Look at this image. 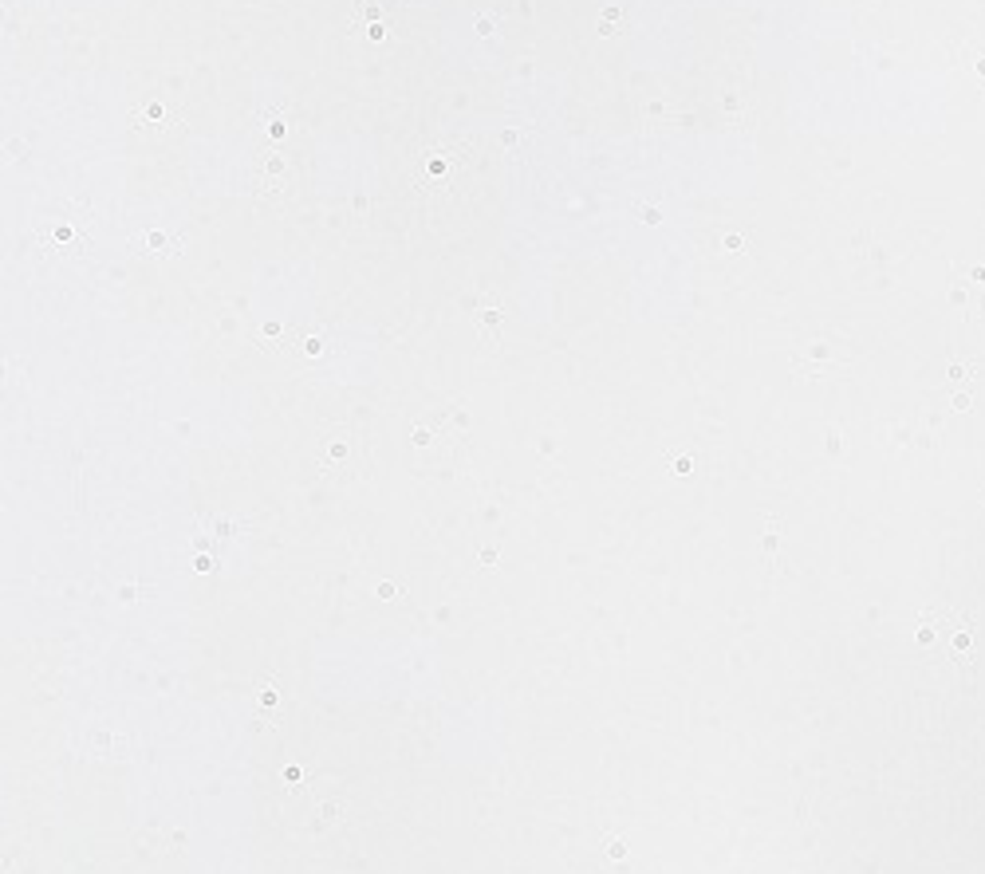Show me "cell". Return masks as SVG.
Returning a JSON list of instances; mask_svg holds the SVG:
<instances>
[{"mask_svg":"<svg viewBox=\"0 0 985 874\" xmlns=\"http://www.w3.org/2000/svg\"><path fill=\"white\" fill-rule=\"evenodd\" d=\"M497 323H501V312H497V308L481 312V331L489 335V343H497Z\"/></svg>","mask_w":985,"mask_h":874,"instance_id":"6da1fadb","label":"cell"},{"mask_svg":"<svg viewBox=\"0 0 985 874\" xmlns=\"http://www.w3.org/2000/svg\"><path fill=\"white\" fill-rule=\"evenodd\" d=\"M615 24H619V8H603V28H599V32H603V36H611V32H615Z\"/></svg>","mask_w":985,"mask_h":874,"instance_id":"7a4b0ae2","label":"cell"},{"mask_svg":"<svg viewBox=\"0 0 985 874\" xmlns=\"http://www.w3.org/2000/svg\"><path fill=\"white\" fill-rule=\"evenodd\" d=\"M276 697H280V693H276V686H272V682H264L261 693H257V701H261V709H268V705H276Z\"/></svg>","mask_w":985,"mask_h":874,"instance_id":"3957f363","label":"cell"},{"mask_svg":"<svg viewBox=\"0 0 985 874\" xmlns=\"http://www.w3.org/2000/svg\"><path fill=\"white\" fill-rule=\"evenodd\" d=\"M607 855H611V859H623V855H627V843H623V839H607Z\"/></svg>","mask_w":985,"mask_h":874,"instance_id":"277c9868","label":"cell"},{"mask_svg":"<svg viewBox=\"0 0 985 874\" xmlns=\"http://www.w3.org/2000/svg\"><path fill=\"white\" fill-rule=\"evenodd\" d=\"M146 245H150V249H158V252H162V249H166V245H170V241H166V233H158V229H154V233H146Z\"/></svg>","mask_w":985,"mask_h":874,"instance_id":"5b68a950","label":"cell"},{"mask_svg":"<svg viewBox=\"0 0 985 874\" xmlns=\"http://www.w3.org/2000/svg\"><path fill=\"white\" fill-rule=\"evenodd\" d=\"M674 473H678V477L694 473V461H690V457H674Z\"/></svg>","mask_w":985,"mask_h":874,"instance_id":"8992f818","label":"cell"},{"mask_svg":"<svg viewBox=\"0 0 985 874\" xmlns=\"http://www.w3.org/2000/svg\"><path fill=\"white\" fill-rule=\"evenodd\" d=\"M339 812H343V808H339L335 800H324V804H320V815H324V819H339Z\"/></svg>","mask_w":985,"mask_h":874,"instance_id":"52a82bcc","label":"cell"},{"mask_svg":"<svg viewBox=\"0 0 985 874\" xmlns=\"http://www.w3.org/2000/svg\"><path fill=\"white\" fill-rule=\"evenodd\" d=\"M639 217H643L647 225H658V221H662V217H658V209H655V205H643V209H639Z\"/></svg>","mask_w":985,"mask_h":874,"instance_id":"ba28073f","label":"cell"},{"mask_svg":"<svg viewBox=\"0 0 985 874\" xmlns=\"http://www.w3.org/2000/svg\"><path fill=\"white\" fill-rule=\"evenodd\" d=\"M217 563H213V556H197L194 560V571H213Z\"/></svg>","mask_w":985,"mask_h":874,"instance_id":"9c48e42d","label":"cell"},{"mask_svg":"<svg viewBox=\"0 0 985 874\" xmlns=\"http://www.w3.org/2000/svg\"><path fill=\"white\" fill-rule=\"evenodd\" d=\"M304 351H308V355H320V351H324V339H308Z\"/></svg>","mask_w":985,"mask_h":874,"instance_id":"30bf717a","label":"cell"},{"mask_svg":"<svg viewBox=\"0 0 985 874\" xmlns=\"http://www.w3.org/2000/svg\"><path fill=\"white\" fill-rule=\"evenodd\" d=\"M284 780L296 788V780H304V772H300V768H284Z\"/></svg>","mask_w":985,"mask_h":874,"instance_id":"8fae6325","label":"cell"},{"mask_svg":"<svg viewBox=\"0 0 985 874\" xmlns=\"http://www.w3.org/2000/svg\"><path fill=\"white\" fill-rule=\"evenodd\" d=\"M398 595V587H391V583H379V599H394Z\"/></svg>","mask_w":985,"mask_h":874,"instance_id":"7c38bea8","label":"cell"},{"mask_svg":"<svg viewBox=\"0 0 985 874\" xmlns=\"http://www.w3.org/2000/svg\"><path fill=\"white\" fill-rule=\"evenodd\" d=\"M477 32L489 36V32H493V16H489V20H477Z\"/></svg>","mask_w":985,"mask_h":874,"instance_id":"4fadbf2b","label":"cell"},{"mask_svg":"<svg viewBox=\"0 0 985 874\" xmlns=\"http://www.w3.org/2000/svg\"><path fill=\"white\" fill-rule=\"evenodd\" d=\"M146 115H150V119H166V111H162L158 103H150V107H146Z\"/></svg>","mask_w":985,"mask_h":874,"instance_id":"5bb4252c","label":"cell"},{"mask_svg":"<svg viewBox=\"0 0 985 874\" xmlns=\"http://www.w3.org/2000/svg\"><path fill=\"white\" fill-rule=\"evenodd\" d=\"M517 138H521L517 130H505V134H501V142H505V146H517Z\"/></svg>","mask_w":985,"mask_h":874,"instance_id":"9a60e30c","label":"cell"},{"mask_svg":"<svg viewBox=\"0 0 985 874\" xmlns=\"http://www.w3.org/2000/svg\"><path fill=\"white\" fill-rule=\"evenodd\" d=\"M430 441V430H414V445H426Z\"/></svg>","mask_w":985,"mask_h":874,"instance_id":"2e32d148","label":"cell"}]
</instances>
